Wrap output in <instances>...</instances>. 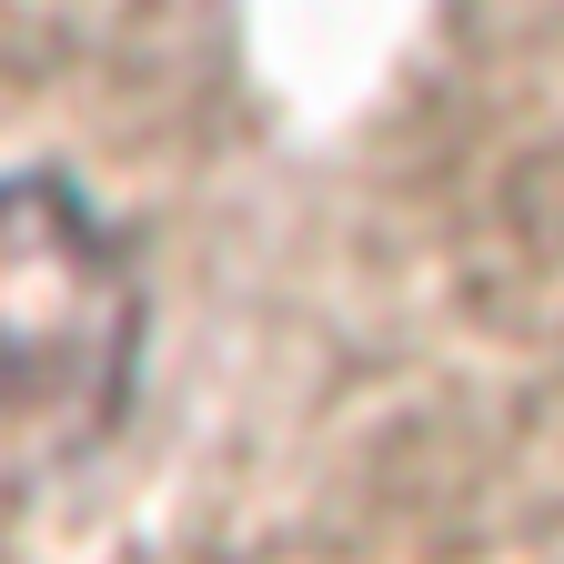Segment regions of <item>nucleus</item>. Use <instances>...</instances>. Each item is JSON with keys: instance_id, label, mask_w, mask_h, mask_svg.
<instances>
[{"instance_id": "f257e3e1", "label": "nucleus", "mask_w": 564, "mask_h": 564, "mask_svg": "<svg viewBox=\"0 0 564 564\" xmlns=\"http://www.w3.org/2000/svg\"><path fill=\"white\" fill-rule=\"evenodd\" d=\"M141 272L82 182H0V505L82 474L131 413Z\"/></svg>"}]
</instances>
